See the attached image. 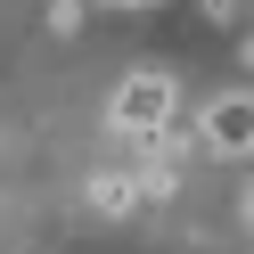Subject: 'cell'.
I'll use <instances>...</instances> for the list:
<instances>
[{
  "label": "cell",
  "mask_w": 254,
  "mask_h": 254,
  "mask_svg": "<svg viewBox=\"0 0 254 254\" xmlns=\"http://www.w3.org/2000/svg\"><path fill=\"white\" fill-rule=\"evenodd\" d=\"M172 115H181V82H172L164 66L123 74V90H115V131H123V139H156Z\"/></svg>",
  "instance_id": "cell-1"
},
{
  "label": "cell",
  "mask_w": 254,
  "mask_h": 254,
  "mask_svg": "<svg viewBox=\"0 0 254 254\" xmlns=\"http://www.w3.org/2000/svg\"><path fill=\"white\" fill-rule=\"evenodd\" d=\"M172 189H181V156H164V148H139V205H164Z\"/></svg>",
  "instance_id": "cell-3"
},
{
  "label": "cell",
  "mask_w": 254,
  "mask_h": 254,
  "mask_svg": "<svg viewBox=\"0 0 254 254\" xmlns=\"http://www.w3.org/2000/svg\"><path fill=\"white\" fill-rule=\"evenodd\" d=\"M246 230H254V181H246Z\"/></svg>",
  "instance_id": "cell-8"
},
{
  "label": "cell",
  "mask_w": 254,
  "mask_h": 254,
  "mask_svg": "<svg viewBox=\"0 0 254 254\" xmlns=\"http://www.w3.org/2000/svg\"><path fill=\"white\" fill-rule=\"evenodd\" d=\"M238 58H246V66H254V33H246V41H238Z\"/></svg>",
  "instance_id": "cell-7"
},
{
  "label": "cell",
  "mask_w": 254,
  "mask_h": 254,
  "mask_svg": "<svg viewBox=\"0 0 254 254\" xmlns=\"http://www.w3.org/2000/svg\"><path fill=\"white\" fill-rule=\"evenodd\" d=\"M99 8H156V0H99Z\"/></svg>",
  "instance_id": "cell-6"
},
{
  "label": "cell",
  "mask_w": 254,
  "mask_h": 254,
  "mask_svg": "<svg viewBox=\"0 0 254 254\" xmlns=\"http://www.w3.org/2000/svg\"><path fill=\"white\" fill-rule=\"evenodd\" d=\"M90 205L99 213H139V172H99L90 181Z\"/></svg>",
  "instance_id": "cell-4"
},
{
  "label": "cell",
  "mask_w": 254,
  "mask_h": 254,
  "mask_svg": "<svg viewBox=\"0 0 254 254\" xmlns=\"http://www.w3.org/2000/svg\"><path fill=\"white\" fill-rule=\"evenodd\" d=\"M99 0H50V33H82Z\"/></svg>",
  "instance_id": "cell-5"
},
{
  "label": "cell",
  "mask_w": 254,
  "mask_h": 254,
  "mask_svg": "<svg viewBox=\"0 0 254 254\" xmlns=\"http://www.w3.org/2000/svg\"><path fill=\"white\" fill-rule=\"evenodd\" d=\"M197 148L221 156V164L254 156V90H221V99L197 107Z\"/></svg>",
  "instance_id": "cell-2"
}]
</instances>
